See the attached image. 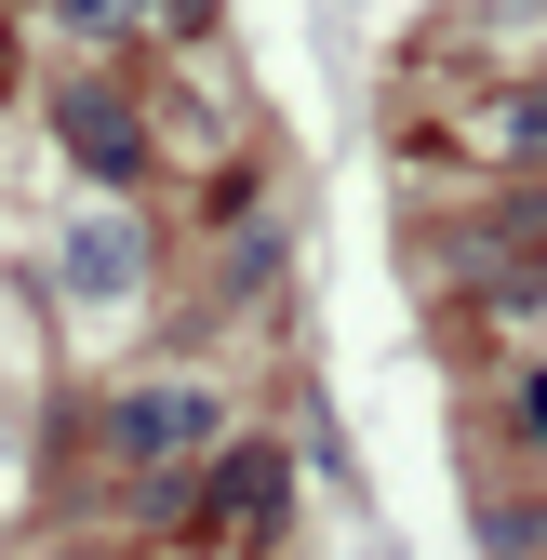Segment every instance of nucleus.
I'll list each match as a JSON object with an SVG mask.
<instances>
[{"mask_svg":"<svg viewBox=\"0 0 547 560\" xmlns=\"http://www.w3.org/2000/svg\"><path fill=\"white\" fill-rule=\"evenodd\" d=\"M214 441H228L214 387H120L107 400V454L120 467H187V454H214Z\"/></svg>","mask_w":547,"mask_h":560,"instance_id":"nucleus-1","label":"nucleus"},{"mask_svg":"<svg viewBox=\"0 0 547 560\" xmlns=\"http://www.w3.org/2000/svg\"><path fill=\"white\" fill-rule=\"evenodd\" d=\"M54 133H67V161H81L94 187H133V174H148V120H133L120 81H67L54 94Z\"/></svg>","mask_w":547,"mask_h":560,"instance_id":"nucleus-2","label":"nucleus"},{"mask_svg":"<svg viewBox=\"0 0 547 560\" xmlns=\"http://www.w3.org/2000/svg\"><path fill=\"white\" fill-rule=\"evenodd\" d=\"M133 280H148V228H133V214H81V228H67V294H133Z\"/></svg>","mask_w":547,"mask_h":560,"instance_id":"nucleus-3","label":"nucleus"},{"mask_svg":"<svg viewBox=\"0 0 547 560\" xmlns=\"http://www.w3.org/2000/svg\"><path fill=\"white\" fill-rule=\"evenodd\" d=\"M200 494H214V508H200L214 534H267V521H281V454L241 441V454H214V480H200Z\"/></svg>","mask_w":547,"mask_h":560,"instance_id":"nucleus-4","label":"nucleus"},{"mask_svg":"<svg viewBox=\"0 0 547 560\" xmlns=\"http://www.w3.org/2000/svg\"><path fill=\"white\" fill-rule=\"evenodd\" d=\"M534 241H547V214L521 200V214H481V228H454V241H441V267H454V280H481V294H508V267H534Z\"/></svg>","mask_w":547,"mask_h":560,"instance_id":"nucleus-5","label":"nucleus"},{"mask_svg":"<svg viewBox=\"0 0 547 560\" xmlns=\"http://www.w3.org/2000/svg\"><path fill=\"white\" fill-rule=\"evenodd\" d=\"M494 148H508L521 174H547V94H508V120H494Z\"/></svg>","mask_w":547,"mask_h":560,"instance_id":"nucleus-6","label":"nucleus"},{"mask_svg":"<svg viewBox=\"0 0 547 560\" xmlns=\"http://www.w3.org/2000/svg\"><path fill=\"white\" fill-rule=\"evenodd\" d=\"M67 14H81V27H94V40H120V27H133V14H148V0H67Z\"/></svg>","mask_w":547,"mask_h":560,"instance_id":"nucleus-7","label":"nucleus"},{"mask_svg":"<svg viewBox=\"0 0 547 560\" xmlns=\"http://www.w3.org/2000/svg\"><path fill=\"white\" fill-rule=\"evenodd\" d=\"M508 413H521V441L547 454V374H521V400H508Z\"/></svg>","mask_w":547,"mask_h":560,"instance_id":"nucleus-8","label":"nucleus"},{"mask_svg":"<svg viewBox=\"0 0 547 560\" xmlns=\"http://www.w3.org/2000/svg\"><path fill=\"white\" fill-rule=\"evenodd\" d=\"M0 81H14V27H0Z\"/></svg>","mask_w":547,"mask_h":560,"instance_id":"nucleus-9","label":"nucleus"}]
</instances>
